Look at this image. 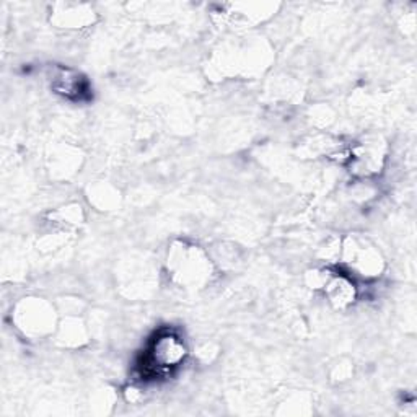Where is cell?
<instances>
[{
  "label": "cell",
  "instance_id": "3",
  "mask_svg": "<svg viewBox=\"0 0 417 417\" xmlns=\"http://www.w3.org/2000/svg\"><path fill=\"white\" fill-rule=\"evenodd\" d=\"M54 88L57 90L59 93H64L67 96L72 95H82V79H79L77 74H74V72L70 70H64L62 69L59 74L56 75V79H54Z\"/></svg>",
  "mask_w": 417,
  "mask_h": 417
},
{
  "label": "cell",
  "instance_id": "1",
  "mask_svg": "<svg viewBox=\"0 0 417 417\" xmlns=\"http://www.w3.org/2000/svg\"><path fill=\"white\" fill-rule=\"evenodd\" d=\"M186 356V349L176 336L165 334L160 336L152 346V352L149 354L150 364L156 370H167L176 367Z\"/></svg>",
  "mask_w": 417,
  "mask_h": 417
},
{
  "label": "cell",
  "instance_id": "2",
  "mask_svg": "<svg viewBox=\"0 0 417 417\" xmlns=\"http://www.w3.org/2000/svg\"><path fill=\"white\" fill-rule=\"evenodd\" d=\"M328 294L329 298L333 300L338 307H344V305L349 303L354 298V285L346 277H334L328 284Z\"/></svg>",
  "mask_w": 417,
  "mask_h": 417
}]
</instances>
